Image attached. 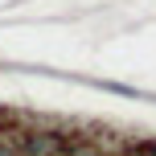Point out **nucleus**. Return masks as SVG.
<instances>
[{"label":"nucleus","instance_id":"f257e3e1","mask_svg":"<svg viewBox=\"0 0 156 156\" xmlns=\"http://www.w3.org/2000/svg\"><path fill=\"white\" fill-rule=\"evenodd\" d=\"M12 144L21 156H62V148H66L62 132H49V127H16Z\"/></svg>","mask_w":156,"mask_h":156},{"label":"nucleus","instance_id":"f03ea898","mask_svg":"<svg viewBox=\"0 0 156 156\" xmlns=\"http://www.w3.org/2000/svg\"><path fill=\"white\" fill-rule=\"evenodd\" d=\"M0 156H21V152H16L12 140H0Z\"/></svg>","mask_w":156,"mask_h":156}]
</instances>
